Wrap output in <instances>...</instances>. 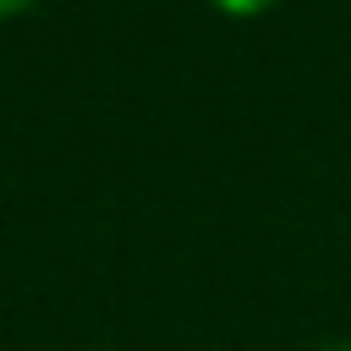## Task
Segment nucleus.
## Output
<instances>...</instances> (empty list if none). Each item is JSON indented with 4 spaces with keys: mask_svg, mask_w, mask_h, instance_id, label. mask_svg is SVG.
I'll list each match as a JSON object with an SVG mask.
<instances>
[{
    "mask_svg": "<svg viewBox=\"0 0 351 351\" xmlns=\"http://www.w3.org/2000/svg\"><path fill=\"white\" fill-rule=\"evenodd\" d=\"M225 16H258V11H269V5H280V0H214Z\"/></svg>",
    "mask_w": 351,
    "mask_h": 351,
    "instance_id": "1",
    "label": "nucleus"
},
{
    "mask_svg": "<svg viewBox=\"0 0 351 351\" xmlns=\"http://www.w3.org/2000/svg\"><path fill=\"white\" fill-rule=\"evenodd\" d=\"M27 5H38V0H0V16H16V11H27Z\"/></svg>",
    "mask_w": 351,
    "mask_h": 351,
    "instance_id": "2",
    "label": "nucleus"
},
{
    "mask_svg": "<svg viewBox=\"0 0 351 351\" xmlns=\"http://www.w3.org/2000/svg\"><path fill=\"white\" fill-rule=\"evenodd\" d=\"M318 351H351V340H329V346H318Z\"/></svg>",
    "mask_w": 351,
    "mask_h": 351,
    "instance_id": "3",
    "label": "nucleus"
}]
</instances>
